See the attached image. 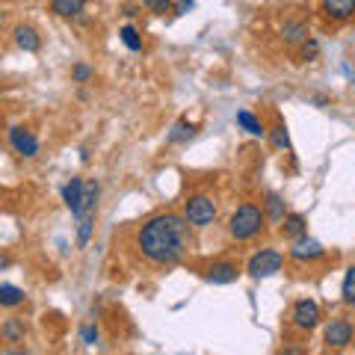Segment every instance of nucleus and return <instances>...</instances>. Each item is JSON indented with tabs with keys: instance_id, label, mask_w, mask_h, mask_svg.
I'll return each instance as SVG.
<instances>
[{
	"instance_id": "obj_18",
	"label": "nucleus",
	"mask_w": 355,
	"mask_h": 355,
	"mask_svg": "<svg viewBox=\"0 0 355 355\" xmlns=\"http://www.w3.org/2000/svg\"><path fill=\"white\" fill-rule=\"evenodd\" d=\"M193 133H196V128L190 125V121L187 119H181L178 121V125L172 128V133L169 137H166V142H169V146H178V142H187V139H193Z\"/></svg>"
},
{
	"instance_id": "obj_9",
	"label": "nucleus",
	"mask_w": 355,
	"mask_h": 355,
	"mask_svg": "<svg viewBox=\"0 0 355 355\" xmlns=\"http://www.w3.org/2000/svg\"><path fill=\"white\" fill-rule=\"evenodd\" d=\"M320 9L329 21H347L355 15V0H320Z\"/></svg>"
},
{
	"instance_id": "obj_2",
	"label": "nucleus",
	"mask_w": 355,
	"mask_h": 355,
	"mask_svg": "<svg viewBox=\"0 0 355 355\" xmlns=\"http://www.w3.org/2000/svg\"><path fill=\"white\" fill-rule=\"evenodd\" d=\"M263 214H261V207H254V205H240L234 214H231V222H228V231H231V237L234 240H252L258 231L263 228Z\"/></svg>"
},
{
	"instance_id": "obj_31",
	"label": "nucleus",
	"mask_w": 355,
	"mask_h": 355,
	"mask_svg": "<svg viewBox=\"0 0 355 355\" xmlns=\"http://www.w3.org/2000/svg\"><path fill=\"white\" fill-rule=\"evenodd\" d=\"M0 24H3V18H0Z\"/></svg>"
},
{
	"instance_id": "obj_30",
	"label": "nucleus",
	"mask_w": 355,
	"mask_h": 355,
	"mask_svg": "<svg viewBox=\"0 0 355 355\" xmlns=\"http://www.w3.org/2000/svg\"><path fill=\"white\" fill-rule=\"evenodd\" d=\"M6 263H9V261H6V258H0V270H3V266H6Z\"/></svg>"
},
{
	"instance_id": "obj_16",
	"label": "nucleus",
	"mask_w": 355,
	"mask_h": 355,
	"mask_svg": "<svg viewBox=\"0 0 355 355\" xmlns=\"http://www.w3.org/2000/svg\"><path fill=\"white\" fill-rule=\"evenodd\" d=\"M86 6V0H51V9L62 18H71V15H80Z\"/></svg>"
},
{
	"instance_id": "obj_6",
	"label": "nucleus",
	"mask_w": 355,
	"mask_h": 355,
	"mask_svg": "<svg viewBox=\"0 0 355 355\" xmlns=\"http://www.w3.org/2000/svg\"><path fill=\"white\" fill-rule=\"evenodd\" d=\"M317 323H320V305H317V302H311V299H302V302L293 305V326H296V329L311 331V329H317Z\"/></svg>"
},
{
	"instance_id": "obj_20",
	"label": "nucleus",
	"mask_w": 355,
	"mask_h": 355,
	"mask_svg": "<svg viewBox=\"0 0 355 355\" xmlns=\"http://www.w3.org/2000/svg\"><path fill=\"white\" fill-rule=\"evenodd\" d=\"M282 36H284V42H287V44H299V42H302V39L308 36V30H305V24H284Z\"/></svg>"
},
{
	"instance_id": "obj_3",
	"label": "nucleus",
	"mask_w": 355,
	"mask_h": 355,
	"mask_svg": "<svg viewBox=\"0 0 355 355\" xmlns=\"http://www.w3.org/2000/svg\"><path fill=\"white\" fill-rule=\"evenodd\" d=\"M184 216H187L190 225L205 228V225H210V222L216 219V202L210 196H190L184 202Z\"/></svg>"
},
{
	"instance_id": "obj_12",
	"label": "nucleus",
	"mask_w": 355,
	"mask_h": 355,
	"mask_svg": "<svg viewBox=\"0 0 355 355\" xmlns=\"http://www.w3.org/2000/svg\"><path fill=\"white\" fill-rule=\"evenodd\" d=\"M237 279V263H214L207 270V282L210 284H228Z\"/></svg>"
},
{
	"instance_id": "obj_22",
	"label": "nucleus",
	"mask_w": 355,
	"mask_h": 355,
	"mask_svg": "<svg viewBox=\"0 0 355 355\" xmlns=\"http://www.w3.org/2000/svg\"><path fill=\"white\" fill-rule=\"evenodd\" d=\"M119 36H121V42H125L130 51H142V39H139V33L133 30V27H121Z\"/></svg>"
},
{
	"instance_id": "obj_26",
	"label": "nucleus",
	"mask_w": 355,
	"mask_h": 355,
	"mask_svg": "<svg viewBox=\"0 0 355 355\" xmlns=\"http://www.w3.org/2000/svg\"><path fill=\"white\" fill-rule=\"evenodd\" d=\"M142 3H146L151 12H157V15H163L166 9H169V0H142Z\"/></svg>"
},
{
	"instance_id": "obj_27",
	"label": "nucleus",
	"mask_w": 355,
	"mask_h": 355,
	"mask_svg": "<svg viewBox=\"0 0 355 355\" xmlns=\"http://www.w3.org/2000/svg\"><path fill=\"white\" fill-rule=\"evenodd\" d=\"M83 343H98V329L95 326H86L83 329Z\"/></svg>"
},
{
	"instance_id": "obj_13",
	"label": "nucleus",
	"mask_w": 355,
	"mask_h": 355,
	"mask_svg": "<svg viewBox=\"0 0 355 355\" xmlns=\"http://www.w3.org/2000/svg\"><path fill=\"white\" fill-rule=\"evenodd\" d=\"M282 222H284V225H282V234H284L287 240H299V237H305V234H308L305 216H299V214H291V216H284Z\"/></svg>"
},
{
	"instance_id": "obj_14",
	"label": "nucleus",
	"mask_w": 355,
	"mask_h": 355,
	"mask_svg": "<svg viewBox=\"0 0 355 355\" xmlns=\"http://www.w3.org/2000/svg\"><path fill=\"white\" fill-rule=\"evenodd\" d=\"M0 338H3L6 343H18V340H24V320L9 317L6 323L0 326Z\"/></svg>"
},
{
	"instance_id": "obj_11",
	"label": "nucleus",
	"mask_w": 355,
	"mask_h": 355,
	"mask_svg": "<svg viewBox=\"0 0 355 355\" xmlns=\"http://www.w3.org/2000/svg\"><path fill=\"white\" fill-rule=\"evenodd\" d=\"M15 44H18L21 51H27V53H36L42 48V36L33 27L21 24V27H15Z\"/></svg>"
},
{
	"instance_id": "obj_23",
	"label": "nucleus",
	"mask_w": 355,
	"mask_h": 355,
	"mask_svg": "<svg viewBox=\"0 0 355 355\" xmlns=\"http://www.w3.org/2000/svg\"><path fill=\"white\" fill-rule=\"evenodd\" d=\"M92 216H95V214L80 216V228H77V243H80V246H86L89 237H92Z\"/></svg>"
},
{
	"instance_id": "obj_17",
	"label": "nucleus",
	"mask_w": 355,
	"mask_h": 355,
	"mask_svg": "<svg viewBox=\"0 0 355 355\" xmlns=\"http://www.w3.org/2000/svg\"><path fill=\"white\" fill-rule=\"evenodd\" d=\"M237 125L246 130V133H252V137H263V133H266L263 125H261V119L252 116L249 110H240V113H237Z\"/></svg>"
},
{
	"instance_id": "obj_21",
	"label": "nucleus",
	"mask_w": 355,
	"mask_h": 355,
	"mask_svg": "<svg viewBox=\"0 0 355 355\" xmlns=\"http://www.w3.org/2000/svg\"><path fill=\"white\" fill-rule=\"evenodd\" d=\"M266 216L272 222H282L284 219V202L279 196H266Z\"/></svg>"
},
{
	"instance_id": "obj_8",
	"label": "nucleus",
	"mask_w": 355,
	"mask_h": 355,
	"mask_svg": "<svg viewBox=\"0 0 355 355\" xmlns=\"http://www.w3.org/2000/svg\"><path fill=\"white\" fill-rule=\"evenodd\" d=\"M326 249L320 246L317 240H311L308 234L305 237H299V240H291V258L293 261H317V258H323Z\"/></svg>"
},
{
	"instance_id": "obj_7",
	"label": "nucleus",
	"mask_w": 355,
	"mask_h": 355,
	"mask_svg": "<svg viewBox=\"0 0 355 355\" xmlns=\"http://www.w3.org/2000/svg\"><path fill=\"white\" fill-rule=\"evenodd\" d=\"M9 146H12L21 157H36L39 154V139L24 128H9Z\"/></svg>"
},
{
	"instance_id": "obj_28",
	"label": "nucleus",
	"mask_w": 355,
	"mask_h": 355,
	"mask_svg": "<svg viewBox=\"0 0 355 355\" xmlns=\"http://www.w3.org/2000/svg\"><path fill=\"white\" fill-rule=\"evenodd\" d=\"M187 9H193V0H181L178 3V12H187Z\"/></svg>"
},
{
	"instance_id": "obj_15",
	"label": "nucleus",
	"mask_w": 355,
	"mask_h": 355,
	"mask_svg": "<svg viewBox=\"0 0 355 355\" xmlns=\"http://www.w3.org/2000/svg\"><path fill=\"white\" fill-rule=\"evenodd\" d=\"M24 299L27 296H24L21 287H15V284H0V305H3V308H18Z\"/></svg>"
},
{
	"instance_id": "obj_24",
	"label": "nucleus",
	"mask_w": 355,
	"mask_h": 355,
	"mask_svg": "<svg viewBox=\"0 0 355 355\" xmlns=\"http://www.w3.org/2000/svg\"><path fill=\"white\" fill-rule=\"evenodd\" d=\"M272 146L291 151V137H287V128H284V125H275V128H272Z\"/></svg>"
},
{
	"instance_id": "obj_10",
	"label": "nucleus",
	"mask_w": 355,
	"mask_h": 355,
	"mask_svg": "<svg viewBox=\"0 0 355 355\" xmlns=\"http://www.w3.org/2000/svg\"><path fill=\"white\" fill-rule=\"evenodd\" d=\"M83 193H86V184L80 181V178H71V181L62 187V202H65V207H69L74 216L80 214V205H83Z\"/></svg>"
},
{
	"instance_id": "obj_4",
	"label": "nucleus",
	"mask_w": 355,
	"mask_h": 355,
	"mask_svg": "<svg viewBox=\"0 0 355 355\" xmlns=\"http://www.w3.org/2000/svg\"><path fill=\"white\" fill-rule=\"evenodd\" d=\"M282 252H275V249H261L254 258L249 261V275L252 279H270V275H275L282 270Z\"/></svg>"
},
{
	"instance_id": "obj_25",
	"label": "nucleus",
	"mask_w": 355,
	"mask_h": 355,
	"mask_svg": "<svg viewBox=\"0 0 355 355\" xmlns=\"http://www.w3.org/2000/svg\"><path fill=\"white\" fill-rule=\"evenodd\" d=\"M71 77L77 83H86V80H92V69H89V65H74V71H71Z\"/></svg>"
},
{
	"instance_id": "obj_5",
	"label": "nucleus",
	"mask_w": 355,
	"mask_h": 355,
	"mask_svg": "<svg viewBox=\"0 0 355 355\" xmlns=\"http://www.w3.org/2000/svg\"><path fill=\"white\" fill-rule=\"evenodd\" d=\"M352 335H355V331H352V323H349V320H343V317H338V320H331V323L326 326V343H329V347L331 349H343V347H349V343H352Z\"/></svg>"
},
{
	"instance_id": "obj_19",
	"label": "nucleus",
	"mask_w": 355,
	"mask_h": 355,
	"mask_svg": "<svg viewBox=\"0 0 355 355\" xmlns=\"http://www.w3.org/2000/svg\"><path fill=\"white\" fill-rule=\"evenodd\" d=\"M343 302L355 308V266H349L347 275H343Z\"/></svg>"
},
{
	"instance_id": "obj_1",
	"label": "nucleus",
	"mask_w": 355,
	"mask_h": 355,
	"mask_svg": "<svg viewBox=\"0 0 355 355\" xmlns=\"http://www.w3.org/2000/svg\"><path fill=\"white\" fill-rule=\"evenodd\" d=\"M137 246L151 263L172 266L184 258L193 246L190 222L178 214H157L151 216L137 234Z\"/></svg>"
},
{
	"instance_id": "obj_29",
	"label": "nucleus",
	"mask_w": 355,
	"mask_h": 355,
	"mask_svg": "<svg viewBox=\"0 0 355 355\" xmlns=\"http://www.w3.org/2000/svg\"><path fill=\"white\" fill-rule=\"evenodd\" d=\"M317 53V42H311V44H305V57H314Z\"/></svg>"
}]
</instances>
